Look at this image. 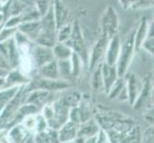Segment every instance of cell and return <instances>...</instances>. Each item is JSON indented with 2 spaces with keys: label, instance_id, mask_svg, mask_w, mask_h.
I'll return each instance as SVG.
<instances>
[{
  "label": "cell",
  "instance_id": "cell-1",
  "mask_svg": "<svg viewBox=\"0 0 154 143\" xmlns=\"http://www.w3.org/2000/svg\"><path fill=\"white\" fill-rule=\"evenodd\" d=\"M100 24L104 38H112L119 28V16L113 7L110 6L104 10L100 19Z\"/></svg>",
  "mask_w": 154,
  "mask_h": 143
},
{
  "label": "cell",
  "instance_id": "cell-2",
  "mask_svg": "<svg viewBox=\"0 0 154 143\" xmlns=\"http://www.w3.org/2000/svg\"><path fill=\"white\" fill-rule=\"evenodd\" d=\"M53 10H54V17L56 21V27L58 30L62 26H64L66 23V20L68 17V10L60 1L56 0L55 3L53 4Z\"/></svg>",
  "mask_w": 154,
  "mask_h": 143
},
{
  "label": "cell",
  "instance_id": "cell-3",
  "mask_svg": "<svg viewBox=\"0 0 154 143\" xmlns=\"http://www.w3.org/2000/svg\"><path fill=\"white\" fill-rule=\"evenodd\" d=\"M148 34H149V24H148L146 17H143L139 26L137 27V29H135L134 45H136V47L142 46Z\"/></svg>",
  "mask_w": 154,
  "mask_h": 143
},
{
  "label": "cell",
  "instance_id": "cell-4",
  "mask_svg": "<svg viewBox=\"0 0 154 143\" xmlns=\"http://www.w3.org/2000/svg\"><path fill=\"white\" fill-rule=\"evenodd\" d=\"M19 31L24 34L28 38H32L35 36L38 38V34H40L41 31V24H40V19L36 21H31V22H25L22 23L19 27L17 28Z\"/></svg>",
  "mask_w": 154,
  "mask_h": 143
},
{
  "label": "cell",
  "instance_id": "cell-5",
  "mask_svg": "<svg viewBox=\"0 0 154 143\" xmlns=\"http://www.w3.org/2000/svg\"><path fill=\"white\" fill-rule=\"evenodd\" d=\"M110 42L108 44V49H107V62L109 65H112L117 60V58L119 57L120 55V50H121V45H120V38L118 35H114L112 38H110Z\"/></svg>",
  "mask_w": 154,
  "mask_h": 143
},
{
  "label": "cell",
  "instance_id": "cell-6",
  "mask_svg": "<svg viewBox=\"0 0 154 143\" xmlns=\"http://www.w3.org/2000/svg\"><path fill=\"white\" fill-rule=\"evenodd\" d=\"M51 56H52V52H50L48 47L39 46L36 48V51H35L36 62L45 65L47 63L51 62Z\"/></svg>",
  "mask_w": 154,
  "mask_h": 143
},
{
  "label": "cell",
  "instance_id": "cell-7",
  "mask_svg": "<svg viewBox=\"0 0 154 143\" xmlns=\"http://www.w3.org/2000/svg\"><path fill=\"white\" fill-rule=\"evenodd\" d=\"M53 4H54L53 0H35V10L38 12L41 17L47 13V12L53 6Z\"/></svg>",
  "mask_w": 154,
  "mask_h": 143
},
{
  "label": "cell",
  "instance_id": "cell-8",
  "mask_svg": "<svg viewBox=\"0 0 154 143\" xmlns=\"http://www.w3.org/2000/svg\"><path fill=\"white\" fill-rule=\"evenodd\" d=\"M72 28L73 26L71 24H65L64 26H62L60 29H58V33H57V40L63 43V42L67 41L69 38L71 37V34H72Z\"/></svg>",
  "mask_w": 154,
  "mask_h": 143
},
{
  "label": "cell",
  "instance_id": "cell-9",
  "mask_svg": "<svg viewBox=\"0 0 154 143\" xmlns=\"http://www.w3.org/2000/svg\"><path fill=\"white\" fill-rule=\"evenodd\" d=\"M54 52L57 57H60L61 60H64V59H67V58L70 56L71 50L63 43H60L57 46H55L54 52Z\"/></svg>",
  "mask_w": 154,
  "mask_h": 143
},
{
  "label": "cell",
  "instance_id": "cell-10",
  "mask_svg": "<svg viewBox=\"0 0 154 143\" xmlns=\"http://www.w3.org/2000/svg\"><path fill=\"white\" fill-rule=\"evenodd\" d=\"M17 28H7L3 27L0 30V42L6 41L10 38H13L14 34L17 33Z\"/></svg>",
  "mask_w": 154,
  "mask_h": 143
},
{
  "label": "cell",
  "instance_id": "cell-11",
  "mask_svg": "<svg viewBox=\"0 0 154 143\" xmlns=\"http://www.w3.org/2000/svg\"><path fill=\"white\" fill-rule=\"evenodd\" d=\"M138 1H139V0H119V2L122 5V7L125 10L133 9Z\"/></svg>",
  "mask_w": 154,
  "mask_h": 143
},
{
  "label": "cell",
  "instance_id": "cell-12",
  "mask_svg": "<svg viewBox=\"0 0 154 143\" xmlns=\"http://www.w3.org/2000/svg\"><path fill=\"white\" fill-rule=\"evenodd\" d=\"M17 1L20 5H22L26 10L35 8V0H17Z\"/></svg>",
  "mask_w": 154,
  "mask_h": 143
},
{
  "label": "cell",
  "instance_id": "cell-13",
  "mask_svg": "<svg viewBox=\"0 0 154 143\" xmlns=\"http://www.w3.org/2000/svg\"><path fill=\"white\" fill-rule=\"evenodd\" d=\"M10 2V0H0V5L3 6V8Z\"/></svg>",
  "mask_w": 154,
  "mask_h": 143
},
{
  "label": "cell",
  "instance_id": "cell-14",
  "mask_svg": "<svg viewBox=\"0 0 154 143\" xmlns=\"http://www.w3.org/2000/svg\"><path fill=\"white\" fill-rule=\"evenodd\" d=\"M5 21V15L4 13H0V25H1Z\"/></svg>",
  "mask_w": 154,
  "mask_h": 143
},
{
  "label": "cell",
  "instance_id": "cell-15",
  "mask_svg": "<svg viewBox=\"0 0 154 143\" xmlns=\"http://www.w3.org/2000/svg\"><path fill=\"white\" fill-rule=\"evenodd\" d=\"M0 13H4V8H3V6H1V5H0Z\"/></svg>",
  "mask_w": 154,
  "mask_h": 143
}]
</instances>
